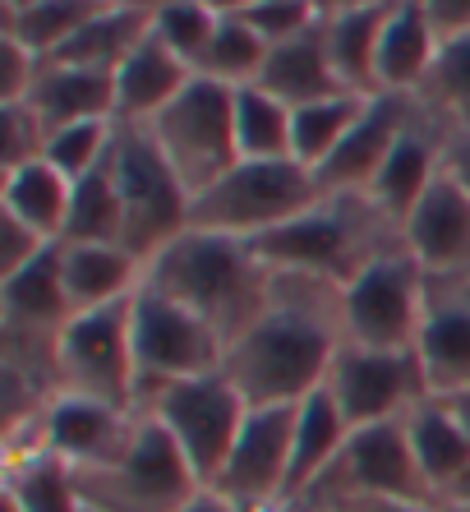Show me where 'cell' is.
I'll return each instance as SVG.
<instances>
[{
    "instance_id": "ab89813d",
    "label": "cell",
    "mask_w": 470,
    "mask_h": 512,
    "mask_svg": "<svg viewBox=\"0 0 470 512\" xmlns=\"http://www.w3.org/2000/svg\"><path fill=\"white\" fill-rule=\"evenodd\" d=\"M240 19H245L268 47H277V42H291V37H300L305 28H314L318 19H323V10H318V0H263V5L240 10Z\"/></svg>"
},
{
    "instance_id": "3957f363",
    "label": "cell",
    "mask_w": 470,
    "mask_h": 512,
    "mask_svg": "<svg viewBox=\"0 0 470 512\" xmlns=\"http://www.w3.org/2000/svg\"><path fill=\"white\" fill-rule=\"evenodd\" d=\"M254 250L272 268L351 286L369 263L406 250V227L383 213L369 194L341 190V194H323L305 217L286 222L282 231L254 240Z\"/></svg>"
},
{
    "instance_id": "836d02e7",
    "label": "cell",
    "mask_w": 470,
    "mask_h": 512,
    "mask_svg": "<svg viewBox=\"0 0 470 512\" xmlns=\"http://www.w3.org/2000/svg\"><path fill=\"white\" fill-rule=\"evenodd\" d=\"M60 240H74V245H125V208H120V190L116 176H111V157L93 176L74 180L70 222H65Z\"/></svg>"
},
{
    "instance_id": "52a82bcc",
    "label": "cell",
    "mask_w": 470,
    "mask_h": 512,
    "mask_svg": "<svg viewBox=\"0 0 470 512\" xmlns=\"http://www.w3.org/2000/svg\"><path fill=\"white\" fill-rule=\"evenodd\" d=\"M56 388L125 406V411H143L139 360H134V300L83 310L65 323L56 346Z\"/></svg>"
},
{
    "instance_id": "7dc6e473",
    "label": "cell",
    "mask_w": 470,
    "mask_h": 512,
    "mask_svg": "<svg viewBox=\"0 0 470 512\" xmlns=\"http://www.w3.org/2000/svg\"><path fill=\"white\" fill-rule=\"evenodd\" d=\"M365 5H383V0H318L323 14H346V10H365Z\"/></svg>"
},
{
    "instance_id": "4fadbf2b",
    "label": "cell",
    "mask_w": 470,
    "mask_h": 512,
    "mask_svg": "<svg viewBox=\"0 0 470 512\" xmlns=\"http://www.w3.org/2000/svg\"><path fill=\"white\" fill-rule=\"evenodd\" d=\"M323 388L341 406V416H346L351 429L401 420L411 406L434 397L429 374L420 365V351H378V346H360V342H341Z\"/></svg>"
},
{
    "instance_id": "484cf974",
    "label": "cell",
    "mask_w": 470,
    "mask_h": 512,
    "mask_svg": "<svg viewBox=\"0 0 470 512\" xmlns=\"http://www.w3.org/2000/svg\"><path fill=\"white\" fill-rule=\"evenodd\" d=\"M397 0L383 5H365V10H346V14H323V37H328V56L337 70L341 88L360 97H378V42L388 28Z\"/></svg>"
},
{
    "instance_id": "9c48e42d",
    "label": "cell",
    "mask_w": 470,
    "mask_h": 512,
    "mask_svg": "<svg viewBox=\"0 0 470 512\" xmlns=\"http://www.w3.org/2000/svg\"><path fill=\"white\" fill-rule=\"evenodd\" d=\"M143 411L157 416V425L176 439V448L194 466L203 489H212V480L222 476L226 457H231L235 439H240V429L249 420V397L222 370H212L199 374V379L162 388Z\"/></svg>"
},
{
    "instance_id": "5b68a950",
    "label": "cell",
    "mask_w": 470,
    "mask_h": 512,
    "mask_svg": "<svg viewBox=\"0 0 470 512\" xmlns=\"http://www.w3.org/2000/svg\"><path fill=\"white\" fill-rule=\"evenodd\" d=\"M318 199H323V185L295 157H286V162H235L217 185L194 194L189 227L222 231L235 240H263L295 217H305Z\"/></svg>"
},
{
    "instance_id": "603a6c76",
    "label": "cell",
    "mask_w": 470,
    "mask_h": 512,
    "mask_svg": "<svg viewBox=\"0 0 470 512\" xmlns=\"http://www.w3.org/2000/svg\"><path fill=\"white\" fill-rule=\"evenodd\" d=\"M438 47H443V33L429 19L424 0H397V10L383 28V42H378V93L415 97L434 70Z\"/></svg>"
},
{
    "instance_id": "e575fe53",
    "label": "cell",
    "mask_w": 470,
    "mask_h": 512,
    "mask_svg": "<svg viewBox=\"0 0 470 512\" xmlns=\"http://www.w3.org/2000/svg\"><path fill=\"white\" fill-rule=\"evenodd\" d=\"M415 97L434 116H443L452 130L470 134V28L443 37L434 70H429V79H424V88Z\"/></svg>"
},
{
    "instance_id": "7c38bea8",
    "label": "cell",
    "mask_w": 470,
    "mask_h": 512,
    "mask_svg": "<svg viewBox=\"0 0 470 512\" xmlns=\"http://www.w3.org/2000/svg\"><path fill=\"white\" fill-rule=\"evenodd\" d=\"M429 305V273L411 250L369 263L351 286H341L346 342L378 346V351H415Z\"/></svg>"
},
{
    "instance_id": "d6986e66",
    "label": "cell",
    "mask_w": 470,
    "mask_h": 512,
    "mask_svg": "<svg viewBox=\"0 0 470 512\" xmlns=\"http://www.w3.org/2000/svg\"><path fill=\"white\" fill-rule=\"evenodd\" d=\"M415 116V97H401V93H378L369 97L365 116L355 120V130L341 139V148L314 171L323 194H341V190H360L365 194L374 185L378 167L388 162L392 143L401 139V130L411 125Z\"/></svg>"
},
{
    "instance_id": "681fc988",
    "label": "cell",
    "mask_w": 470,
    "mask_h": 512,
    "mask_svg": "<svg viewBox=\"0 0 470 512\" xmlns=\"http://www.w3.org/2000/svg\"><path fill=\"white\" fill-rule=\"evenodd\" d=\"M447 406H452V411L461 416V425L470 429V393H452V397H447Z\"/></svg>"
},
{
    "instance_id": "816d5d0a",
    "label": "cell",
    "mask_w": 470,
    "mask_h": 512,
    "mask_svg": "<svg viewBox=\"0 0 470 512\" xmlns=\"http://www.w3.org/2000/svg\"><path fill=\"white\" fill-rule=\"evenodd\" d=\"M447 499H457V503H470V471H466V476L457 480V485H452V494H447Z\"/></svg>"
},
{
    "instance_id": "7bdbcfd3",
    "label": "cell",
    "mask_w": 470,
    "mask_h": 512,
    "mask_svg": "<svg viewBox=\"0 0 470 512\" xmlns=\"http://www.w3.org/2000/svg\"><path fill=\"white\" fill-rule=\"evenodd\" d=\"M429 19L438 24V33L452 37V33H466L470 28V0H424Z\"/></svg>"
},
{
    "instance_id": "44dd1931",
    "label": "cell",
    "mask_w": 470,
    "mask_h": 512,
    "mask_svg": "<svg viewBox=\"0 0 470 512\" xmlns=\"http://www.w3.org/2000/svg\"><path fill=\"white\" fill-rule=\"evenodd\" d=\"M60 273H65L74 314H83L134 300V291L148 277V263L139 254H130L125 245H74V240H60Z\"/></svg>"
},
{
    "instance_id": "bcb514c9",
    "label": "cell",
    "mask_w": 470,
    "mask_h": 512,
    "mask_svg": "<svg viewBox=\"0 0 470 512\" xmlns=\"http://www.w3.org/2000/svg\"><path fill=\"white\" fill-rule=\"evenodd\" d=\"M180 512H240V508H231V503H226L222 494H212V489H203L199 499L189 503V508H180Z\"/></svg>"
},
{
    "instance_id": "4dcf8cb0",
    "label": "cell",
    "mask_w": 470,
    "mask_h": 512,
    "mask_svg": "<svg viewBox=\"0 0 470 512\" xmlns=\"http://www.w3.org/2000/svg\"><path fill=\"white\" fill-rule=\"evenodd\" d=\"M120 0H37L24 14H0V37L24 42L33 56H56L65 42L83 33V28L102 19L106 10H116Z\"/></svg>"
},
{
    "instance_id": "f6af8a7d",
    "label": "cell",
    "mask_w": 470,
    "mask_h": 512,
    "mask_svg": "<svg viewBox=\"0 0 470 512\" xmlns=\"http://www.w3.org/2000/svg\"><path fill=\"white\" fill-rule=\"evenodd\" d=\"M447 171L470 190V134L452 130V143H447Z\"/></svg>"
},
{
    "instance_id": "f5cc1de1",
    "label": "cell",
    "mask_w": 470,
    "mask_h": 512,
    "mask_svg": "<svg viewBox=\"0 0 470 512\" xmlns=\"http://www.w3.org/2000/svg\"><path fill=\"white\" fill-rule=\"evenodd\" d=\"M37 0H0V14H24V10H33Z\"/></svg>"
},
{
    "instance_id": "f907efd6",
    "label": "cell",
    "mask_w": 470,
    "mask_h": 512,
    "mask_svg": "<svg viewBox=\"0 0 470 512\" xmlns=\"http://www.w3.org/2000/svg\"><path fill=\"white\" fill-rule=\"evenodd\" d=\"M222 14H240V10H249V5H263V0H212Z\"/></svg>"
},
{
    "instance_id": "cb8c5ba5",
    "label": "cell",
    "mask_w": 470,
    "mask_h": 512,
    "mask_svg": "<svg viewBox=\"0 0 470 512\" xmlns=\"http://www.w3.org/2000/svg\"><path fill=\"white\" fill-rule=\"evenodd\" d=\"M28 107L42 116L47 130L74 125V120H116V74L83 70L70 60H42Z\"/></svg>"
},
{
    "instance_id": "7402d4cb",
    "label": "cell",
    "mask_w": 470,
    "mask_h": 512,
    "mask_svg": "<svg viewBox=\"0 0 470 512\" xmlns=\"http://www.w3.org/2000/svg\"><path fill=\"white\" fill-rule=\"evenodd\" d=\"M194 84V70L157 33H148L116 74V120L120 125H153L185 88Z\"/></svg>"
},
{
    "instance_id": "f546056e",
    "label": "cell",
    "mask_w": 470,
    "mask_h": 512,
    "mask_svg": "<svg viewBox=\"0 0 470 512\" xmlns=\"http://www.w3.org/2000/svg\"><path fill=\"white\" fill-rule=\"evenodd\" d=\"M148 33H153V14L116 5V10H106L102 19H93L74 42H65L47 60H70V65H83V70L120 74V65L148 42Z\"/></svg>"
},
{
    "instance_id": "b9f144b4",
    "label": "cell",
    "mask_w": 470,
    "mask_h": 512,
    "mask_svg": "<svg viewBox=\"0 0 470 512\" xmlns=\"http://www.w3.org/2000/svg\"><path fill=\"white\" fill-rule=\"evenodd\" d=\"M0 227H5V236H0V277L28 268V263L42 259V254L56 245V240H47L42 231H33L28 222H19V217H10V213H0Z\"/></svg>"
},
{
    "instance_id": "f1b7e54d",
    "label": "cell",
    "mask_w": 470,
    "mask_h": 512,
    "mask_svg": "<svg viewBox=\"0 0 470 512\" xmlns=\"http://www.w3.org/2000/svg\"><path fill=\"white\" fill-rule=\"evenodd\" d=\"M0 494H10L24 512H83L74 466L56 457L51 448H37L24 457H5Z\"/></svg>"
},
{
    "instance_id": "ee69618b",
    "label": "cell",
    "mask_w": 470,
    "mask_h": 512,
    "mask_svg": "<svg viewBox=\"0 0 470 512\" xmlns=\"http://www.w3.org/2000/svg\"><path fill=\"white\" fill-rule=\"evenodd\" d=\"M438 503H401V499H355V503H341L332 512H434Z\"/></svg>"
},
{
    "instance_id": "6da1fadb",
    "label": "cell",
    "mask_w": 470,
    "mask_h": 512,
    "mask_svg": "<svg viewBox=\"0 0 470 512\" xmlns=\"http://www.w3.org/2000/svg\"><path fill=\"white\" fill-rule=\"evenodd\" d=\"M341 342V286L272 268L268 305L226 346L222 374L249 397V406H295L323 388Z\"/></svg>"
},
{
    "instance_id": "8992f818",
    "label": "cell",
    "mask_w": 470,
    "mask_h": 512,
    "mask_svg": "<svg viewBox=\"0 0 470 512\" xmlns=\"http://www.w3.org/2000/svg\"><path fill=\"white\" fill-rule=\"evenodd\" d=\"M111 176L125 208V250L153 263L157 254L189 231V203L194 194L176 176L171 157L153 139L148 125H120L111 148Z\"/></svg>"
},
{
    "instance_id": "5bb4252c",
    "label": "cell",
    "mask_w": 470,
    "mask_h": 512,
    "mask_svg": "<svg viewBox=\"0 0 470 512\" xmlns=\"http://www.w3.org/2000/svg\"><path fill=\"white\" fill-rule=\"evenodd\" d=\"M295 406H249V420L226 457L222 476L212 480V494H222L240 512H268L286 499L291 480V448H295Z\"/></svg>"
},
{
    "instance_id": "ba28073f",
    "label": "cell",
    "mask_w": 470,
    "mask_h": 512,
    "mask_svg": "<svg viewBox=\"0 0 470 512\" xmlns=\"http://www.w3.org/2000/svg\"><path fill=\"white\" fill-rule=\"evenodd\" d=\"M134 360H139V406H148L171 383L222 370L226 342L212 323H203L143 277L134 291Z\"/></svg>"
},
{
    "instance_id": "277c9868",
    "label": "cell",
    "mask_w": 470,
    "mask_h": 512,
    "mask_svg": "<svg viewBox=\"0 0 470 512\" xmlns=\"http://www.w3.org/2000/svg\"><path fill=\"white\" fill-rule=\"evenodd\" d=\"M83 512H180L203 494V480L176 448V439L143 411L130 443L111 462L74 471Z\"/></svg>"
},
{
    "instance_id": "7a4b0ae2",
    "label": "cell",
    "mask_w": 470,
    "mask_h": 512,
    "mask_svg": "<svg viewBox=\"0 0 470 512\" xmlns=\"http://www.w3.org/2000/svg\"><path fill=\"white\" fill-rule=\"evenodd\" d=\"M148 282L212 323L217 337L231 346L268 305L272 263L254 250V240L189 227L148 263Z\"/></svg>"
},
{
    "instance_id": "db71d44e",
    "label": "cell",
    "mask_w": 470,
    "mask_h": 512,
    "mask_svg": "<svg viewBox=\"0 0 470 512\" xmlns=\"http://www.w3.org/2000/svg\"><path fill=\"white\" fill-rule=\"evenodd\" d=\"M120 5H130V10H143V14H157L166 0H120Z\"/></svg>"
},
{
    "instance_id": "8d00e7d4",
    "label": "cell",
    "mask_w": 470,
    "mask_h": 512,
    "mask_svg": "<svg viewBox=\"0 0 470 512\" xmlns=\"http://www.w3.org/2000/svg\"><path fill=\"white\" fill-rule=\"evenodd\" d=\"M217 28H222V10H217L212 0H166L162 10L153 14V33L162 37L166 47L176 51L194 74H199Z\"/></svg>"
},
{
    "instance_id": "60d3db41",
    "label": "cell",
    "mask_w": 470,
    "mask_h": 512,
    "mask_svg": "<svg viewBox=\"0 0 470 512\" xmlns=\"http://www.w3.org/2000/svg\"><path fill=\"white\" fill-rule=\"evenodd\" d=\"M37 70H42V56H33L14 37H0V102H28Z\"/></svg>"
},
{
    "instance_id": "d590c367",
    "label": "cell",
    "mask_w": 470,
    "mask_h": 512,
    "mask_svg": "<svg viewBox=\"0 0 470 512\" xmlns=\"http://www.w3.org/2000/svg\"><path fill=\"white\" fill-rule=\"evenodd\" d=\"M263 60H268V42H263L240 14H222V28L212 37L199 74L203 79H217V84H226V88H245L259 79Z\"/></svg>"
},
{
    "instance_id": "4316f807",
    "label": "cell",
    "mask_w": 470,
    "mask_h": 512,
    "mask_svg": "<svg viewBox=\"0 0 470 512\" xmlns=\"http://www.w3.org/2000/svg\"><path fill=\"white\" fill-rule=\"evenodd\" d=\"M351 439V425L341 416V406L332 402L328 388H318L300 402V420H295V448H291V480H286V499H300L318 480L328 476V466L341 457ZM282 499V503H286Z\"/></svg>"
},
{
    "instance_id": "ffe728a7",
    "label": "cell",
    "mask_w": 470,
    "mask_h": 512,
    "mask_svg": "<svg viewBox=\"0 0 470 512\" xmlns=\"http://www.w3.org/2000/svg\"><path fill=\"white\" fill-rule=\"evenodd\" d=\"M254 84L263 93L282 97L291 111L300 107H314V102H328V97H341L337 70H332V56H328V37H323V19L314 28H305L300 37L291 42H277L268 47V60H263V70Z\"/></svg>"
},
{
    "instance_id": "8fae6325",
    "label": "cell",
    "mask_w": 470,
    "mask_h": 512,
    "mask_svg": "<svg viewBox=\"0 0 470 512\" xmlns=\"http://www.w3.org/2000/svg\"><path fill=\"white\" fill-rule=\"evenodd\" d=\"M162 153L171 157L176 176L189 194H203L240 162L235 148V88L194 74V84L148 125Z\"/></svg>"
},
{
    "instance_id": "d6a6232c",
    "label": "cell",
    "mask_w": 470,
    "mask_h": 512,
    "mask_svg": "<svg viewBox=\"0 0 470 512\" xmlns=\"http://www.w3.org/2000/svg\"><path fill=\"white\" fill-rule=\"evenodd\" d=\"M369 97L360 93H341L328 102H314V107H300L291 120V157L300 167L318 171L332 153L341 148V139L355 130V120L365 116Z\"/></svg>"
},
{
    "instance_id": "30bf717a",
    "label": "cell",
    "mask_w": 470,
    "mask_h": 512,
    "mask_svg": "<svg viewBox=\"0 0 470 512\" xmlns=\"http://www.w3.org/2000/svg\"><path fill=\"white\" fill-rule=\"evenodd\" d=\"M323 508H341L355 499H401V503H438L429 489L420 462H415L411 434H406V416L383 420V425L351 429V439L341 448V457L328 466V476L318 480L309 494Z\"/></svg>"
},
{
    "instance_id": "e0dca14e",
    "label": "cell",
    "mask_w": 470,
    "mask_h": 512,
    "mask_svg": "<svg viewBox=\"0 0 470 512\" xmlns=\"http://www.w3.org/2000/svg\"><path fill=\"white\" fill-rule=\"evenodd\" d=\"M420 365L438 397L470 393V277H429Z\"/></svg>"
},
{
    "instance_id": "ac0fdd59",
    "label": "cell",
    "mask_w": 470,
    "mask_h": 512,
    "mask_svg": "<svg viewBox=\"0 0 470 512\" xmlns=\"http://www.w3.org/2000/svg\"><path fill=\"white\" fill-rule=\"evenodd\" d=\"M143 411H125V406L111 402H93V397H74V393H56L47 402V448L56 457L74 466V471H88V466H102L130 443L134 425H139Z\"/></svg>"
},
{
    "instance_id": "83f0119b",
    "label": "cell",
    "mask_w": 470,
    "mask_h": 512,
    "mask_svg": "<svg viewBox=\"0 0 470 512\" xmlns=\"http://www.w3.org/2000/svg\"><path fill=\"white\" fill-rule=\"evenodd\" d=\"M70 199H74V180L60 176L47 157L0 176V213H10V217H19V222H28V227L42 231L47 240L65 236V222H70Z\"/></svg>"
},
{
    "instance_id": "2e32d148",
    "label": "cell",
    "mask_w": 470,
    "mask_h": 512,
    "mask_svg": "<svg viewBox=\"0 0 470 512\" xmlns=\"http://www.w3.org/2000/svg\"><path fill=\"white\" fill-rule=\"evenodd\" d=\"M406 250L429 277H470V190L447 167L406 217Z\"/></svg>"
},
{
    "instance_id": "74e56055",
    "label": "cell",
    "mask_w": 470,
    "mask_h": 512,
    "mask_svg": "<svg viewBox=\"0 0 470 512\" xmlns=\"http://www.w3.org/2000/svg\"><path fill=\"white\" fill-rule=\"evenodd\" d=\"M120 120H74V125H60L47 139V162L70 180L93 176L97 167H106V157L116 148Z\"/></svg>"
},
{
    "instance_id": "11a10c76",
    "label": "cell",
    "mask_w": 470,
    "mask_h": 512,
    "mask_svg": "<svg viewBox=\"0 0 470 512\" xmlns=\"http://www.w3.org/2000/svg\"><path fill=\"white\" fill-rule=\"evenodd\" d=\"M434 512H470V503H457V499H438Z\"/></svg>"
},
{
    "instance_id": "9a60e30c",
    "label": "cell",
    "mask_w": 470,
    "mask_h": 512,
    "mask_svg": "<svg viewBox=\"0 0 470 512\" xmlns=\"http://www.w3.org/2000/svg\"><path fill=\"white\" fill-rule=\"evenodd\" d=\"M447 143H452V125L443 116L424 107L415 97V116L411 125L401 130V139L392 143L388 162L378 167L374 185H369V199L383 208L388 217H397L406 227V217L415 213V203L424 199V190L438 180V171L447 167Z\"/></svg>"
},
{
    "instance_id": "d4e9b609",
    "label": "cell",
    "mask_w": 470,
    "mask_h": 512,
    "mask_svg": "<svg viewBox=\"0 0 470 512\" xmlns=\"http://www.w3.org/2000/svg\"><path fill=\"white\" fill-rule=\"evenodd\" d=\"M406 434H411L415 462H420L429 489H434L438 499H447L452 485L470 471V429L447 406V397L434 393L406 411Z\"/></svg>"
},
{
    "instance_id": "c3c4849f",
    "label": "cell",
    "mask_w": 470,
    "mask_h": 512,
    "mask_svg": "<svg viewBox=\"0 0 470 512\" xmlns=\"http://www.w3.org/2000/svg\"><path fill=\"white\" fill-rule=\"evenodd\" d=\"M268 512H332V508H323V503H314V499H286Z\"/></svg>"
},
{
    "instance_id": "f35d334b",
    "label": "cell",
    "mask_w": 470,
    "mask_h": 512,
    "mask_svg": "<svg viewBox=\"0 0 470 512\" xmlns=\"http://www.w3.org/2000/svg\"><path fill=\"white\" fill-rule=\"evenodd\" d=\"M51 130L28 102H0V176L42 162Z\"/></svg>"
},
{
    "instance_id": "1f68e13d",
    "label": "cell",
    "mask_w": 470,
    "mask_h": 512,
    "mask_svg": "<svg viewBox=\"0 0 470 512\" xmlns=\"http://www.w3.org/2000/svg\"><path fill=\"white\" fill-rule=\"evenodd\" d=\"M295 111L259 84L235 88V148L240 162H286L291 157Z\"/></svg>"
}]
</instances>
